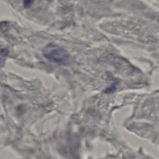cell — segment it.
I'll list each match as a JSON object with an SVG mask.
<instances>
[{"mask_svg":"<svg viewBox=\"0 0 159 159\" xmlns=\"http://www.w3.org/2000/svg\"><path fill=\"white\" fill-rule=\"evenodd\" d=\"M42 53L47 59L58 65L66 66L70 63L68 52L57 44L50 43L47 45L43 49Z\"/></svg>","mask_w":159,"mask_h":159,"instance_id":"cell-1","label":"cell"},{"mask_svg":"<svg viewBox=\"0 0 159 159\" xmlns=\"http://www.w3.org/2000/svg\"><path fill=\"white\" fill-rule=\"evenodd\" d=\"M34 0H24L23 1V4L24 6L25 7H28L32 5Z\"/></svg>","mask_w":159,"mask_h":159,"instance_id":"cell-2","label":"cell"},{"mask_svg":"<svg viewBox=\"0 0 159 159\" xmlns=\"http://www.w3.org/2000/svg\"><path fill=\"white\" fill-rule=\"evenodd\" d=\"M4 57H0V68L2 65H4Z\"/></svg>","mask_w":159,"mask_h":159,"instance_id":"cell-3","label":"cell"}]
</instances>
